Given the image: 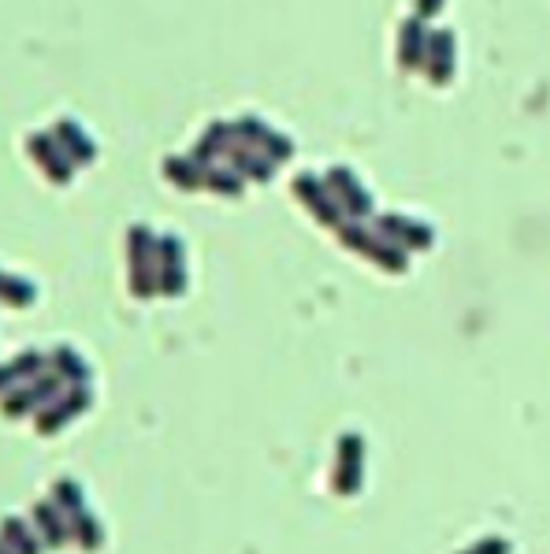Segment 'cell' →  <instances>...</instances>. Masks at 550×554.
Wrapping results in <instances>:
<instances>
[{"instance_id": "7a4b0ae2", "label": "cell", "mask_w": 550, "mask_h": 554, "mask_svg": "<svg viewBox=\"0 0 550 554\" xmlns=\"http://www.w3.org/2000/svg\"><path fill=\"white\" fill-rule=\"evenodd\" d=\"M157 291L160 294H183L186 287V261H183V242L175 235H164L157 242Z\"/></svg>"}, {"instance_id": "9c48e42d", "label": "cell", "mask_w": 550, "mask_h": 554, "mask_svg": "<svg viewBox=\"0 0 550 554\" xmlns=\"http://www.w3.org/2000/svg\"><path fill=\"white\" fill-rule=\"evenodd\" d=\"M380 238L402 242V250H424V246H432V227L417 224V220H406V216H383Z\"/></svg>"}, {"instance_id": "7402d4cb", "label": "cell", "mask_w": 550, "mask_h": 554, "mask_svg": "<svg viewBox=\"0 0 550 554\" xmlns=\"http://www.w3.org/2000/svg\"><path fill=\"white\" fill-rule=\"evenodd\" d=\"M205 186L216 190V194H231V198H238V194H242V175H238L235 168H212Z\"/></svg>"}, {"instance_id": "5bb4252c", "label": "cell", "mask_w": 550, "mask_h": 554, "mask_svg": "<svg viewBox=\"0 0 550 554\" xmlns=\"http://www.w3.org/2000/svg\"><path fill=\"white\" fill-rule=\"evenodd\" d=\"M49 365H53L56 376H64V380H75V383H86L90 380V365L82 361L71 346H60L53 357H49Z\"/></svg>"}, {"instance_id": "3957f363", "label": "cell", "mask_w": 550, "mask_h": 554, "mask_svg": "<svg viewBox=\"0 0 550 554\" xmlns=\"http://www.w3.org/2000/svg\"><path fill=\"white\" fill-rule=\"evenodd\" d=\"M149 246H153V235H149V231L138 224L131 231V291L138 294V298H149V294H153V287H157Z\"/></svg>"}, {"instance_id": "6da1fadb", "label": "cell", "mask_w": 550, "mask_h": 554, "mask_svg": "<svg viewBox=\"0 0 550 554\" xmlns=\"http://www.w3.org/2000/svg\"><path fill=\"white\" fill-rule=\"evenodd\" d=\"M342 246H350V250H361L368 253L372 261L387 268V272H406V250H398V246H387L383 238H372V231L361 224H346L339 231Z\"/></svg>"}, {"instance_id": "30bf717a", "label": "cell", "mask_w": 550, "mask_h": 554, "mask_svg": "<svg viewBox=\"0 0 550 554\" xmlns=\"http://www.w3.org/2000/svg\"><path fill=\"white\" fill-rule=\"evenodd\" d=\"M56 391H60V380H56V372H41V376H34V383H30L27 391H8V417H19V413H27L30 406H38V402H53Z\"/></svg>"}, {"instance_id": "ac0fdd59", "label": "cell", "mask_w": 550, "mask_h": 554, "mask_svg": "<svg viewBox=\"0 0 550 554\" xmlns=\"http://www.w3.org/2000/svg\"><path fill=\"white\" fill-rule=\"evenodd\" d=\"M428 45V38H424V30H420L417 19H409L406 30H402V53H398V60H402V67H417L420 60V49Z\"/></svg>"}, {"instance_id": "e0dca14e", "label": "cell", "mask_w": 550, "mask_h": 554, "mask_svg": "<svg viewBox=\"0 0 550 554\" xmlns=\"http://www.w3.org/2000/svg\"><path fill=\"white\" fill-rule=\"evenodd\" d=\"M53 502L56 506H60V510H64L67 517H71V521H75V517H82V488L79 484H75V480H56L53 484Z\"/></svg>"}, {"instance_id": "d6986e66", "label": "cell", "mask_w": 550, "mask_h": 554, "mask_svg": "<svg viewBox=\"0 0 550 554\" xmlns=\"http://www.w3.org/2000/svg\"><path fill=\"white\" fill-rule=\"evenodd\" d=\"M4 540H8V551L19 547V554H38V540L30 536V528L19 521V517H8V525H4Z\"/></svg>"}, {"instance_id": "9a60e30c", "label": "cell", "mask_w": 550, "mask_h": 554, "mask_svg": "<svg viewBox=\"0 0 550 554\" xmlns=\"http://www.w3.org/2000/svg\"><path fill=\"white\" fill-rule=\"evenodd\" d=\"M34 521H38V528H41V536H45V543L49 547H64L67 543V528L60 525V517H56V502H38L34 506Z\"/></svg>"}, {"instance_id": "ffe728a7", "label": "cell", "mask_w": 550, "mask_h": 554, "mask_svg": "<svg viewBox=\"0 0 550 554\" xmlns=\"http://www.w3.org/2000/svg\"><path fill=\"white\" fill-rule=\"evenodd\" d=\"M71 532H75V540H79L82 551H97V547H101V540H105L101 525H97L93 517H86V514L71 521Z\"/></svg>"}, {"instance_id": "8992f818", "label": "cell", "mask_w": 550, "mask_h": 554, "mask_svg": "<svg viewBox=\"0 0 550 554\" xmlns=\"http://www.w3.org/2000/svg\"><path fill=\"white\" fill-rule=\"evenodd\" d=\"M86 406H90V391H86V387H79V391H71V395H64V398H56L53 406H45V413L38 417V432L41 436H53V432H60L71 417L86 413Z\"/></svg>"}, {"instance_id": "7c38bea8", "label": "cell", "mask_w": 550, "mask_h": 554, "mask_svg": "<svg viewBox=\"0 0 550 554\" xmlns=\"http://www.w3.org/2000/svg\"><path fill=\"white\" fill-rule=\"evenodd\" d=\"M53 134H56V142L64 146V153L75 160V164H90V160L97 157V149H93V142L86 138V131H82L79 123H71V119H60Z\"/></svg>"}, {"instance_id": "cb8c5ba5", "label": "cell", "mask_w": 550, "mask_h": 554, "mask_svg": "<svg viewBox=\"0 0 550 554\" xmlns=\"http://www.w3.org/2000/svg\"><path fill=\"white\" fill-rule=\"evenodd\" d=\"M34 298H38V291L30 287L27 279L4 276V302H8V305H19V309H23V305H30Z\"/></svg>"}, {"instance_id": "5b68a950", "label": "cell", "mask_w": 550, "mask_h": 554, "mask_svg": "<svg viewBox=\"0 0 550 554\" xmlns=\"http://www.w3.org/2000/svg\"><path fill=\"white\" fill-rule=\"evenodd\" d=\"M30 157L38 160V164H45V172H49V179L53 183H67L71 179V168H75V160L67 157L64 146L56 142V134H30Z\"/></svg>"}, {"instance_id": "d4e9b609", "label": "cell", "mask_w": 550, "mask_h": 554, "mask_svg": "<svg viewBox=\"0 0 550 554\" xmlns=\"http://www.w3.org/2000/svg\"><path fill=\"white\" fill-rule=\"evenodd\" d=\"M465 554H510V543L506 540H484V543H476L472 551Z\"/></svg>"}, {"instance_id": "2e32d148", "label": "cell", "mask_w": 550, "mask_h": 554, "mask_svg": "<svg viewBox=\"0 0 550 554\" xmlns=\"http://www.w3.org/2000/svg\"><path fill=\"white\" fill-rule=\"evenodd\" d=\"M231 138H235V127H227V123H212L209 131H205V138H201V146L194 149V157H190V160H212L220 146L223 149L235 146Z\"/></svg>"}, {"instance_id": "52a82bcc", "label": "cell", "mask_w": 550, "mask_h": 554, "mask_svg": "<svg viewBox=\"0 0 550 554\" xmlns=\"http://www.w3.org/2000/svg\"><path fill=\"white\" fill-rule=\"evenodd\" d=\"M361 458H365V443H361V436H342L339 443V473H335V488L342 491V495H354L357 488H361Z\"/></svg>"}, {"instance_id": "44dd1931", "label": "cell", "mask_w": 550, "mask_h": 554, "mask_svg": "<svg viewBox=\"0 0 550 554\" xmlns=\"http://www.w3.org/2000/svg\"><path fill=\"white\" fill-rule=\"evenodd\" d=\"M164 175H168L175 186H183V190H197V186H201V175H197L194 160H168V164H164Z\"/></svg>"}, {"instance_id": "8fae6325", "label": "cell", "mask_w": 550, "mask_h": 554, "mask_svg": "<svg viewBox=\"0 0 550 554\" xmlns=\"http://www.w3.org/2000/svg\"><path fill=\"white\" fill-rule=\"evenodd\" d=\"M424 49H428V75L435 82L450 79V71H454V34L450 30H435Z\"/></svg>"}, {"instance_id": "4fadbf2b", "label": "cell", "mask_w": 550, "mask_h": 554, "mask_svg": "<svg viewBox=\"0 0 550 554\" xmlns=\"http://www.w3.org/2000/svg\"><path fill=\"white\" fill-rule=\"evenodd\" d=\"M227 157H231V164H235V172L242 175V179H257V183H268L272 179V160L261 157L257 149H246V146H231L227 149Z\"/></svg>"}, {"instance_id": "603a6c76", "label": "cell", "mask_w": 550, "mask_h": 554, "mask_svg": "<svg viewBox=\"0 0 550 554\" xmlns=\"http://www.w3.org/2000/svg\"><path fill=\"white\" fill-rule=\"evenodd\" d=\"M41 369H45V357L38 354V350H30V354H23L15 365H8L4 369V387H12V380H27L23 372H34V376H41Z\"/></svg>"}, {"instance_id": "277c9868", "label": "cell", "mask_w": 550, "mask_h": 554, "mask_svg": "<svg viewBox=\"0 0 550 554\" xmlns=\"http://www.w3.org/2000/svg\"><path fill=\"white\" fill-rule=\"evenodd\" d=\"M294 198L302 201L305 209L313 212L320 224L335 227L342 220L339 201L328 198V190H324V186H320V179H313V175H298V179H294Z\"/></svg>"}, {"instance_id": "ba28073f", "label": "cell", "mask_w": 550, "mask_h": 554, "mask_svg": "<svg viewBox=\"0 0 550 554\" xmlns=\"http://www.w3.org/2000/svg\"><path fill=\"white\" fill-rule=\"evenodd\" d=\"M328 186L339 194V209H346L350 216H368L372 212V201H368L365 186L357 183V175L350 172V168H335V172L328 175Z\"/></svg>"}]
</instances>
